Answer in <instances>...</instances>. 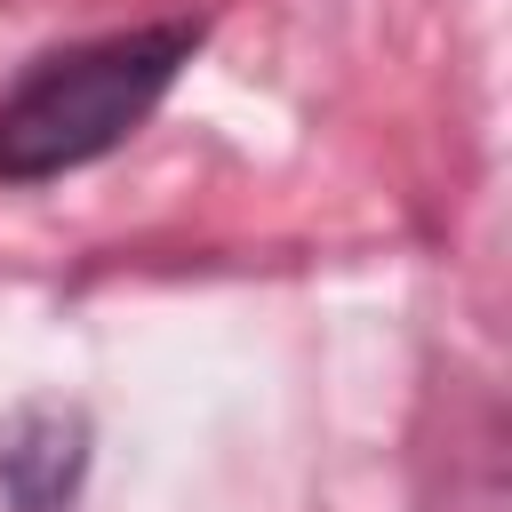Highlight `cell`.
<instances>
[{
  "instance_id": "cell-2",
  "label": "cell",
  "mask_w": 512,
  "mask_h": 512,
  "mask_svg": "<svg viewBox=\"0 0 512 512\" xmlns=\"http://www.w3.org/2000/svg\"><path fill=\"white\" fill-rule=\"evenodd\" d=\"M88 472V424L72 408H24L0 432V488L16 512H64Z\"/></svg>"
},
{
  "instance_id": "cell-1",
  "label": "cell",
  "mask_w": 512,
  "mask_h": 512,
  "mask_svg": "<svg viewBox=\"0 0 512 512\" xmlns=\"http://www.w3.org/2000/svg\"><path fill=\"white\" fill-rule=\"evenodd\" d=\"M200 40H208L200 16H160V24H120V32L32 56L0 96V184H16V192L56 184V176L120 152L168 104V88L200 56Z\"/></svg>"
}]
</instances>
